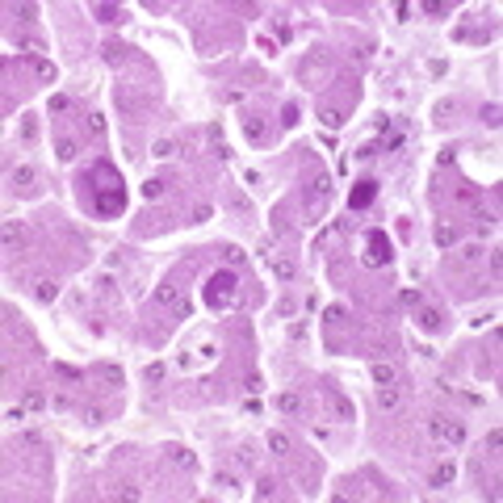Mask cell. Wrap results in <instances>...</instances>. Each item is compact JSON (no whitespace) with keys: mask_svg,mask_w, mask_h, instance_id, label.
Here are the masks:
<instances>
[{"mask_svg":"<svg viewBox=\"0 0 503 503\" xmlns=\"http://www.w3.org/2000/svg\"><path fill=\"white\" fill-rule=\"evenodd\" d=\"M92 189H96V214L101 218H113V214H122V206H126V189H122V176L113 172L109 164H96L92 168Z\"/></svg>","mask_w":503,"mask_h":503,"instance_id":"1","label":"cell"},{"mask_svg":"<svg viewBox=\"0 0 503 503\" xmlns=\"http://www.w3.org/2000/svg\"><path fill=\"white\" fill-rule=\"evenodd\" d=\"M235 285H239V277H235L231 269L214 273V277L206 281V302H210V306H227V302L235 298Z\"/></svg>","mask_w":503,"mask_h":503,"instance_id":"2","label":"cell"},{"mask_svg":"<svg viewBox=\"0 0 503 503\" xmlns=\"http://www.w3.org/2000/svg\"><path fill=\"white\" fill-rule=\"evenodd\" d=\"M369 264H386L390 260V239H386V231H369V252H365Z\"/></svg>","mask_w":503,"mask_h":503,"instance_id":"3","label":"cell"},{"mask_svg":"<svg viewBox=\"0 0 503 503\" xmlns=\"http://www.w3.org/2000/svg\"><path fill=\"white\" fill-rule=\"evenodd\" d=\"M373 193H377V181H361L357 189H352V210H365L369 201H373Z\"/></svg>","mask_w":503,"mask_h":503,"instance_id":"4","label":"cell"},{"mask_svg":"<svg viewBox=\"0 0 503 503\" xmlns=\"http://www.w3.org/2000/svg\"><path fill=\"white\" fill-rule=\"evenodd\" d=\"M432 432H436V436H445V440H453V445L461 440V428H457V423H445V419L432 423Z\"/></svg>","mask_w":503,"mask_h":503,"instance_id":"5","label":"cell"},{"mask_svg":"<svg viewBox=\"0 0 503 503\" xmlns=\"http://www.w3.org/2000/svg\"><path fill=\"white\" fill-rule=\"evenodd\" d=\"M277 407H281V411H289V415H298V411H302V403H298V394H281V399H277Z\"/></svg>","mask_w":503,"mask_h":503,"instance_id":"6","label":"cell"},{"mask_svg":"<svg viewBox=\"0 0 503 503\" xmlns=\"http://www.w3.org/2000/svg\"><path fill=\"white\" fill-rule=\"evenodd\" d=\"M373 377H377L382 386H390V382H394V369H390V365H373Z\"/></svg>","mask_w":503,"mask_h":503,"instance_id":"7","label":"cell"},{"mask_svg":"<svg viewBox=\"0 0 503 503\" xmlns=\"http://www.w3.org/2000/svg\"><path fill=\"white\" fill-rule=\"evenodd\" d=\"M34 181V168H17L13 172V184H30Z\"/></svg>","mask_w":503,"mask_h":503,"instance_id":"8","label":"cell"},{"mask_svg":"<svg viewBox=\"0 0 503 503\" xmlns=\"http://www.w3.org/2000/svg\"><path fill=\"white\" fill-rule=\"evenodd\" d=\"M143 193H147V197H160V193H164V181H147Z\"/></svg>","mask_w":503,"mask_h":503,"instance_id":"9","label":"cell"},{"mask_svg":"<svg viewBox=\"0 0 503 503\" xmlns=\"http://www.w3.org/2000/svg\"><path fill=\"white\" fill-rule=\"evenodd\" d=\"M248 138H264V126L256 118H248Z\"/></svg>","mask_w":503,"mask_h":503,"instance_id":"10","label":"cell"},{"mask_svg":"<svg viewBox=\"0 0 503 503\" xmlns=\"http://www.w3.org/2000/svg\"><path fill=\"white\" fill-rule=\"evenodd\" d=\"M59 155H63V160H72V155H76V143H72V138H63V143H59Z\"/></svg>","mask_w":503,"mask_h":503,"instance_id":"11","label":"cell"},{"mask_svg":"<svg viewBox=\"0 0 503 503\" xmlns=\"http://www.w3.org/2000/svg\"><path fill=\"white\" fill-rule=\"evenodd\" d=\"M449 478H453V465H440V470H436V478H432V482L440 487V482H449Z\"/></svg>","mask_w":503,"mask_h":503,"instance_id":"12","label":"cell"},{"mask_svg":"<svg viewBox=\"0 0 503 503\" xmlns=\"http://www.w3.org/2000/svg\"><path fill=\"white\" fill-rule=\"evenodd\" d=\"M323 122H327V126H340L344 118H340V109H323Z\"/></svg>","mask_w":503,"mask_h":503,"instance_id":"13","label":"cell"},{"mask_svg":"<svg viewBox=\"0 0 503 503\" xmlns=\"http://www.w3.org/2000/svg\"><path fill=\"white\" fill-rule=\"evenodd\" d=\"M155 298H160V302H176V289L172 285H160V294H155Z\"/></svg>","mask_w":503,"mask_h":503,"instance_id":"14","label":"cell"},{"mask_svg":"<svg viewBox=\"0 0 503 503\" xmlns=\"http://www.w3.org/2000/svg\"><path fill=\"white\" fill-rule=\"evenodd\" d=\"M419 319H423V327H436V323H440V315H436V311H423Z\"/></svg>","mask_w":503,"mask_h":503,"instance_id":"15","label":"cell"},{"mask_svg":"<svg viewBox=\"0 0 503 503\" xmlns=\"http://www.w3.org/2000/svg\"><path fill=\"white\" fill-rule=\"evenodd\" d=\"M172 151H176V147L168 143V138H164V143H155V155H164V160H168V155H172Z\"/></svg>","mask_w":503,"mask_h":503,"instance_id":"16","label":"cell"}]
</instances>
